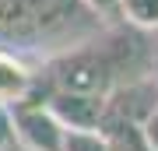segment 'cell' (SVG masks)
Masks as SVG:
<instances>
[{"instance_id": "6da1fadb", "label": "cell", "mask_w": 158, "mask_h": 151, "mask_svg": "<svg viewBox=\"0 0 158 151\" xmlns=\"http://www.w3.org/2000/svg\"><path fill=\"white\" fill-rule=\"evenodd\" d=\"M119 56L113 49H74L53 60V84L56 91H85V95H109L119 84Z\"/></svg>"}, {"instance_id": "7a4b0ae2", "label": "cell", "mask_w": 158, "mask_h": 151, "mask_svg": "<svg viewBox=\"0 0 158 151\" xmlns=\"http://www.w3.org/2000/svg\"><path fill=\"white\" fill-rule=\"evenodd\" d=\"M70 0H0V35L28 39L60 25Z\"/></svg>"}, {"instance_id": "3957f363", "label": "cell", "mask_w": 158, "mask_h": 151, "mask_svg": "<svg viewBox=\"0 0 158 151\" xmlns=\"http://www.w3.org/2000/svg\"><path fill=\"white\" fill-rule=\"evenodd\" d=\"M11 127H14V137L21 141L25 151H63V134H67V127L53 116L49 106L14 102Z\"/></svg>"}, {"instance_id": "277c9868", "label": "cell", "mask_w": 158, "mask_h": 151, "mask_svg": "<svg viewBox=\"0 0 158 151\" xmlns=\"http://www.w3.org/2000/svg\"><path fill=\"white\" fill-rule=\"evenodd\" d=\"M46 106L67 130H98L106 123V95H85V91H53Z\"/></svg>"}, {"instance_id": "5b68a950", "label": "cell", "mask_w": 158, "mask_h": 151, "mask_svg": "<svg viewBox=\"0 0 158 151\" xmlns=\"http://www.w3.org/2000/svg\"><path fill=\"white\" fill-rule=\"evenodd\" d=\"M25 91H28V70H25L21 63H14L11 56L0 53V106L21 102Z\"/></svg>"}, {"instance_id": "8992f818", "label": "cell", "mask_w": 158, "mask_h": 151, "mask_svg": "<svg viewBox=\"0 0 158 151\" xmlns=\"http://www.w3.org/2000/svg\"><path fill=\"white\" fill-rule=\"evenodd\" d=\"M116 11L141 28H158V0H116Z\"/></svg>"}, {"instance_id": "52a82bcc", "label": "cell", "mask_w": 158, "mask_h": 151, "mask_svg": "<svg viewBox=\"0 0 158 151\" xmlns=\"http://www.w3.org/2000/svg\"><path fill=\"white\" fill-rule=\"evenodd\" d=\"M63 151H109L106 130H67L63 134Z\"/></svg>"}, {"instance_id": "ba28073f", "label": "cell", "mask_w": 158, "mask_h": 151, "mask_svg": "<svg viewBox=\"0 0 158 151\" xmlns=\"http://www.w3.org/2000/svg\"><path fill=\"white\" fill-rule=\"evenodd\" d=\"M141 137H144V144L151 151H158V102L151 106V112L141 120Z\"/></svg>"}, {"instance_id": "9c48e42d", "label": "cell", "mask_w": 158, "mask_h": 151, "mask_svg": "<svg viewBox=\"0 0 158 151\" xmlns=\"http://www.w3.org/2000/svg\"><path fill=\"white\" fill-rule=\"evenodd\" d=\"M14 141V127H11V112H7V106H0V151H4L7 144Z\"/></svg>"}, {"instance_id": "30bf717a", "label": "cell", "mask_w": 158, "mask_h": 151, "mask_svg": "<svg viewBox=\"0 0 158 151\" xmlns=\"http://www.w3.org/2000/svg\"><path fill=\"white\" fill-rule=\"evenodd\" d=\"M81 4H88L91 11H98V14H113L116 11V0H81Z\"/></svg>"}]
</instances>
